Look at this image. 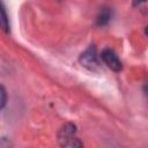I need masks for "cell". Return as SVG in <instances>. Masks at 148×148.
Listing matches in <instances>:
<instances>
[{
	"mask_svg": "<svg viewBox=\"0 0 148 148\" xmlns=\"http://www.w3.org/2000/svg\"><path fill=\"white\" fill-rule=\"evenodd\" d=\"M58 143L61 148H83L81 140L76 136V126L72 123L65 124L59 130Z\"/></svg>",
	"mask_w": 148,
	"mask_h": 148,
	"instance_id": "cell-1",
	"label": "cell"
},
{
	"mask_svg": "<svg viewBox=\"0 0 148 148\" xmlns=\"http://www.w3.org/2000/svg\"><path fill=\"white\" fill-rule=\"evenodd\" d=\"M145 34L148 36V27H146V28H145Z\"/></svg>",
	"mask_w": 148,
	"mask_h": 148,
	"instance_id": "cell-8",
	"label": "cell"
},
{
	"mask_svg": "<svg viewBox=\"0 0 148 148\" xmlns=\"http://www.w3.org/2000/svg\"><path fill=\"white\" fill-rule=\"evenodd\" d=\"M110 18H111V12L105 8V9H103V10L98 14V16H97V18H96V23H97V25L103 27V25H106V24L109 23Z\"/></svg>",
	"mask_w": 148,
	"mask_h": 148,
	"instance_id": "cell-4",
	"label": "cell"
},
{
	"mask_svg": "<svg viewBox=\"0 0 148 148\" xmlns=\"http://www.w3.org/2000/svg\"><path fill=\"white\" fill-rule=\"evenodd\" d=\"M0 13H1V27L5 32H9V20L6 13V8L2 2H0Z\"/></svg>",
	"mask_w": 148,
	"mask_h": 148,
	"instance_id": "cell-5",
	"label": "cell"
},
{
	"mask_svg": "<svg viewBox=\"0 0 148 148\" xmlns=\"http://www.w3.org/2000/svg\"><path fill=\"white\" fill-rule=\"evenodd\" d=\"M0 95H1V101H0V108L3 109L6 106V103H7V92H6V89L3 86H1V91H0Z\"/></svg>",
	"mask_w": 148,
	"mask_h": 148,
	"instance_id": "cell-6",
	"label": "cell"
},
{
	"mask_svg": "<svg viewBox=\"0 0 148 148\" xmlns=\"http://www.w3.org/2000/svg\"><path fill=\"white\" fill-rule=\"evenodd\" d=\"M143 91H145V94H146V96L148 97V82L145 84V87H143Z\"/></svg>",
	"mask_w": 148,
	"mask_h": 148,
	"instance_id": "cell-7",
	"label": "cell"
},
{
	"mask_svg": "<svg viewBox=\"0 0 148 148\" xmlns=\"http://www.w3.org/2000/svg\"><path fill=\"white\" fill-rule=\"evenodd\" d=\"M80 62L82 66H84L86 68L90 69V71H96L99 67V62H98V58L96 54V49L95 46H89L81 56H80Z\"/></svg>",
	"mask_w": 148,
	"mask_h": 148,
	"instance_id": "cell-2",
	"label": "cell"
},
{
	"mask_svg": "<svg viewBox=\"0 0 148 148\" xmlns=\"http://www.w3.org/2000/svg\"><path fill=\"white\" fill-rule=\"evenodd\" d=\"M101 57H102V60L104 61V64L111 68L112 71L114 72H120L121 68H123V65H121V61L120 59L118 58L117 53L111 50V49H104L101 53Z\"/></svg>",
	"mask_w": 148,
	"mask_h": 148,
	"instance_id": "cell-3",
	"label": "cell"
}]
</instances>
